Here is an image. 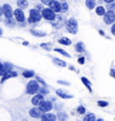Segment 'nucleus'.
Masks as SVG:
<instances>
[{
    "label": "nucleus",
    "mask_w": 115,
    "mask_h": 121,
    "mask_svg": "<svg viewBox=\"0 0 115 121\" xmlns=\"http://www.w3.org/2000/svg\"><path fill=\"white\" fill-rule=\"evenodd\" d=\"M66 22H67V19L63 14H57L54 20L51 21V25L55 29H60L61 27H63L66 24Z\"/></svg>",
    "instance_id": "nucleus-1"
},
{
    "label": "nucleus",
    "mask_w": 115,
    "mask_h": 121,
    "mask_svg": "<svg viewBox=\"0 0 115 121\" xmlns=\"http://www.w3.org/2000/svg\"><path fill=\"white\" fill-rule=\"evenodd\" d=\"M66 28L69 33L71 34H77L78 30V24H77V20L75 18H70L68 19L66 22Z\"/></svg>",
    "instance_id": "nucleus-2"
},
{
    "label": "nucleus",
    "mask_w": 115,
    "mask_h": 121,
    "mask_svg": "<svg viewBox=\"0 0 115 121\" xmlns=\"http://www.w3.org/2000/svg\"><path fill=\"white\" fill-rule=\"evenodd\" d=\"M42 17V14L39 12L37 9H31L30 16H29V22H40Z\"/></svg>",
    "instance_id": "nucleus-3"
},
{
    "label": "nucleus",
    "mask_w": 115,
    "mask_h": 121,
    "mask_svg": "<svg viewBox=\"0 0 115 121\" xmlns=\"http://www.w3.org/2000/svg\"><path fill=\"white\" fill-rule=\"evenodd\" d=\"M27 93L29 94H35L40 90L39 82L37 81H30L27 84Z\"/></svg>",
    "instance_id": "nucleus-4"
},
{
    "label": "nucleus",
    "mask_w": 115,
    "mask_h": 121,
    "mask_svg": "<svg viewBox=\"0 0 115 121\" xmlns=\"http://www.w3.org/2000/svg\"><path fill=\"white\" fill-rule=\"evenodd\" d=\"M41 14H42V17L48 21H52L56 17L55 12L51 8H44L41 12Z\"/></svg>",
    "instance_id": "nucleus-5"
},
{
    "label": "nucleus",
    "mask_w": 115,
    "mask_h": 121,
    "mask_svg": "<svg viewBox=\"0 0 115 121\" xmlns=\"http://www.w3.org/2000/svg\"><path fill=\"white\" fill-rule=\"evenodd\" d=\"M103 21L106 24H111L115 21V13L112 10H108V12L105 13L103 15Z\"/></svg>",
    "instance_id": "nucleus-6"
},
{
    "label": "nucleus",
    "mask_w": 115,
    "mask_h": 121,
    "mask_svg": "<svg viewBox=\"0 0 115 121\" xmlns=\"http://www.w3.org/2000/svg\"><path fill=\"white\" fill-rule=\"evenodd\" d=\"M31 117H35V118H38V117H41L44 112L41 109V108H38V107H35V108H32L30 110L29 112Z\"/></svg>",
    "instance_id": "nucleus-7"
},
{
    "label": "nucleus",
    "mask_w": 115,
    "mask_h": 121,
    "mask_svg": "<svg viewBox=\"0 0 115 121\" xmlns=\"http://www.w3.org/2000/svg\"><path fill=\"white\" fill-rule=\"evenodd\" d=\"M14 15L16 19V21H18L19 22H23L25 20V16H24V13L23 12V10L21 8H18L16 10H14Z\"/></svg>",
    "instance_id": "nucleus-8"
},
{
    "label": "nucleus",
    "mask_w": 115,
    "mask_h": 121,
    "mask_svg": "<svg viewBox=\"0 0 115 121\" xmlns=\"http://www.w3.org/2000/svg\"><path fill=\"white\" fill-rule=\"evenodd\" d=\"M3 13L5 14V16L6 18H11L12 15H13V10H12V7L11 5L8 4H5L3 5Z\"/></svg>",
    "instance_id": "nucleus-9"
},
{
    "label": "nucleus",
    "mask_w": 115,
    "mask_h": 121,
    "mask_svg": "<svg viewBox=\"0 0 115 121\" xmlns=\"http://www.w3.org/2000/svg\"><path fill=\"white\" fill-rule=\"evenodd\" d=\"M12 68H13V65L11 64H8V63H5L2 65V67L0 68V75H4L6 73H8L10 71H12Z\"/></svg>",
    "instance_id": "nucleus-10"
},
{
    "label": "nucleus",
    "mask_w": 115,
    "mask_h": 121,
    "mask_svg": "<svg viewBox=\"0 0 115 121\" xmlns=\"http://www.w3.org/2000/svg\"><path fill=\"white\" fill-rule=\"evenodd\" d=\"M40 108H41V109L42 110L43 112H47V111L51 110L53 106H52V103L51 101H43L42 103L40 105Z\"/></svg>",
    "instance_id": "nucleus-11"
},
{
    "label": "nucleus",
    "mask_w": 115,
    "mask_h": 121,
    "mask_svg": "<svg viewBox=\"0 0 115 121\" xmlns=\"http://www.w3.org/2000/svg\"><path fill=\"white\" fill-rule=\"evenodd\" d=\"M50 8H51L54 12H60V7H61V4L57 0H52L51 4H49Z\"/></svg>",
    "instance_id": "nucleus-12"
},
{
    "label": "nucleus",
    "mask_w": 115,
    "mask_h": 121,
    "mask_svg": "<svg viewBox=\"0 0 115 121\" xmlns=\"http://www.w3.org/2000/svg\"><path fill=\"white\" fill-rule=\"evenodd\" d=\"M44 101V97L42 94H37L32 99V103L33 105H41Z\"/></svg>",
    "instance_id": "nucleus-13"
},
{
    "label": "nucleus",
    "mask_w": 115,
    "mask_h": 121,
    "mask_svg": "<svg viewBox=\"0 0 115 121\" xmlns=\"http://www.w3.org/2000/svg\"><path fill=\"white\" fill-rule=\"evenodd\" d=\"M57 117L52 113H47L43 114L41 116V121H56Z\"/></svg>",
    "instance_id": "nucleus-14"
},
{
    "label": "nucleus",
    "mask_w": 115,
    "mask_h": 121,
    "mask_svg": "<svg viewBox=\"0 0 115 121\" xmlns=\"http://www.w3.org/2000/svg\"><path fill=\"white\" fill-rule=\"evenodd\" d=\"M56 93H57V95H59L60 98H62V99H71V98H73L72 95L67 93L66 91H63V90H61V89L57 90V91H56Z\"/></svg>",
    "instance_id": "nucleus-15"
},
{
    "label": "nucleus",
    "mask_w": 115,
    "mask_h": 121,
    "mask_svg": "<svg viewBox=\"0 0 115 121\" xmlns=\"http://www.w3.org/2000/svg\"><path fill=\"white\" fill-rule=\"evenodd\" d=\"M17 76V73L16 72H14V71H10L8 73H6L5 74L3 75V78H2V80H1V82H4L5 80H7L9 78H12V77H15Z\"/></svg>",
    "instance_id": "nucleus-16"
},
{
    "label": "nucleus",
    "mask_w": 115,
    "mask_h": 121,
    "mask_svg": "<svg viewBox=\"0 0 115 121\" xmlns=\"http://www.w3.org/2000/svg\"><path fill=\"white\" fill-rule=\"evenodd\" d=\"M81 80H82V82H83V83L85 84V86L88 89V91H89L90 92H92V87H91L92 86V83H91V82H90L87 78H85V77H82Z\"/></svg>",
    "instance_id": "nucleus-17"
},
{
    "label": "nucleus",
    "mask_w": 115,
    "mask_h": 121,
    "mask_svg": "<svg viewBox=\"0 0 115 121\" xmlns=\"http://www.w3.org/2000/svg\"><path fill=\"white\" fill-rule=\"evenodd\" d=\"M95 13H96V14L99 15V16H103L106 12H105V8H104L103 6L99 5V6H97V7L95 8Z\"/></svg>",
    "instance_id": "nucleus-18"
},
{
    "label": "nucleus",
    "mask_w": 115,
    "mask_h": 121,
    "mask_svg": "<svg viewBox=\"0 0 115 121\" xmlns=\"http://www.w3.org/2000/svg\"><path fill=\"white\" fill-rule=\"evenodd\" d=\"M95 4H96L95 0H85V5L90 10H92L95 7Z\"/></svg>",
    "instance_id": "nucleus-19"
},
{
    "label": "nucleus",
    "mask_w": 115,
    "mask_h": 121,
    "mask_svg": "<svg viewBox=\"0 0 115 121\" xmlns=\"http://www.w3.org/2000/svg\"><path fill=\"white\" fill-rule=\"evenodd\" d=\"M59 42H60V44H62V45H65V46H69L70 44L72 43L71 39L67 38V37H63V38L60 39H59Z\"/></svg>",
    "instance_id": "nucleus-20"
},
{
    "label": "nucleus",
    "mask_w": 115,
    "mask_h": 121,
    "mask_svg": "<svg viewBox=\"0 0 115 121\" xmlns=\"http://www.w3.org/2000/svg\"><path fill=\"white\" fill-rule=\"evenodd\" d=\"M30 32L33 35V36H36V37H44V36H46V33H45V32L41 31V30H33V29H32V30H31Z\"/></svg>",
    "instance_id": "nucleus-21"
},
{
    "label": "nucleus",
    "mask_w": 115,
    "mask_h": 121,
    "mask_svg": "<svg viewBox=\"0 0 115 121\" xmlns=\"http://www.w3.org/2000/svg\"><path fill=\"white\" fill-rule=\"evenodd\" d=\"M17 5L21 9H25L28 6V1L27 0H18L17 1Z\"/></svg>",
    "instance_id": "nucleus-22"
},
{
    "label": "nucleus",
    "mask_w": 115,
    "mask_h": 121,
    "mask_svg": "<svg viewBox=\"0 0 115 121\" xmlns=\"http://www.w3.org/2000/svg\"><path fill=\"white\" fill-rule=\"evenodd\" d=\"M53 62H54L55 65L62 66V67H66V66H67V63H66L64 60H61L60 58H54V59H53Z\"/></svg>",
    "instance_id": "nucleus-23"
},
{
    "label": "nucleus",
    "mask_w": 115,
    "mask_h": 121,
    "mask_svg": "<svg viewBox=\"0 0 115 121\" xmlns=\"http://www.w3.org/2000/svg\"><path fill=\"white\" fill-rule=\"evenodd\" d=\"M76 50L78 53H83L85 52V46H84V43L83 42H78V43L76 45Z\"/></svg>",
    "instance_id": "nucleus-24"
},
{
    "label": "nucleus",
    "mask_w": 115,
    "mask_h": 121,
    "mask_svg": "<svg viewBox=\"0 0 115 121\" xmlns=\"http://www.w3.org/2000/svg\"><path fill=\"white\" fill-rule=\"evenodd\" d=\"M83 121H95V115L94 113H88Z\"/></svg>",
    "instance_id": "nucleus-25"
},
{
    "label": "nucleus",
    "mask_w": 115,
    "mask_h": 121,
    "mask_svg": "<svg viewBox=\"0 0 115 121\" xmlns=\"http://www.w3.org/2000/svg\"><path fill=\"white\" fill-rule=\"evenodd\" d=\"M68 116L65 112H60L58 114V118L60 121H66L68 119Z\"/></svg>",
    "instance_id": "nucleus-26"
},
{
    "label": "nucleus",
    "mask_w": 115,
    "mask_h": 121,
    "mask_svg": "<svg viewBox=\"0 0 115 121\" xmlns=\"http://www.w3.org/2000/svg\"><path fill=\"white\" fill-rule=\"evenodd\" d=\"M23 75L25 78H31L34 75V72L33 71H30V70H28V71H24V72L23 73Z\"/></svg>",
    "instance_id": "nucleus-27"
},
{
    "label": "nucleus",
    "mask_w": 115,
    "mask_h": 121,
    "mask_svg": "<svg viewBox=\"0 0 115 121\" xmlns=\"http://www.w3.org/2000/svg\"><path fill=\"white\" fill-rule=\"evenodd\" d=\"M68 10V4L66 2H63L61 4V7H60V12L61 13H66Z\"/></svg>",
    "instance_id": "nucleus-28"
},
{
    "label": "nucleus",
    "mask_w": 115,
    "mask_h": 121,
    "mask_svg": "<svg viewBox=\"0 0 115 121\" xmlns=\"http://www.w3.org/2000/svg\"><path fill=\"white\" fill-rule=\"evenodd\" d=\"M54 50H55L56 52H59V53H60V54H62L63 56H67V57H71V56H70V55L68 54V52H66L65 50H63L62 48H55Z\"/></svg>",
    "instance_id": "nucleus-29"
},
{
    "label": "nucleus",
    "mask_w": 115,
    "mask_h": 121,
    "mask_svg": "<svg viewBox=\"0 0 115 121\" xmlns=\"http://www.w3.org/2000/svg\"><path fill=\"white\" fill-rule=\"evenodd\" d=\"M99 107H102V108H104V107H107L109 103L107 102V101H104V100H99L98 102H97Z\"/></svg>",
    "instance_id": "nucleus-30"
},
{
    "label": "nucleus",
    "mask_w": 115,
    "mask_h": 121,
    "mask_svg": "<svg viewBox=\"0 0 115 121\" xmlns=\"http://www.w3.org/2000/svg\"><path fill=\"white\" fill-rule=\"evenodd\" d=\"M77 112H78V114H80V115H83V114H85V108L84 106H82V105H80L78 108H77Z\"/></svg>",
    "instance_id": "nucleus-31"
},
{
    "label": "nucleus",
    "mask_w": 115,
    "mask_h": 121,
    "mask_svg": "<svg viewBox=\"0 0 115 121\" xmlns=\"http://www.w3.org/2000/svg\"><path fill=\"white\" fill-rule=\"evenodd\" d=\"M107 9L108 10H114L115 9V3L113 2V3H110V4H107Z\"/></svg>",
    "instance_id": "nucleus-32"
},
{
    "label": "nucleus",
    "mask_w": 115,
    "mask_h": 121,
    "mask_svg": "<svg viewBox=\"0 0 115 121\" xmlns=\"http://www.w3.org/2000/svg\"><path fill=\"white\" fill-rule=\"evenodd\" d=\"M41 47H42L43 48H45L46 50H51V46H50V44L42 43V44H41Z\"/></svg>",
    "instance_id": "nucleus-33"
},
{
    "label": "nucleus",
    "mask_w": 115,
    "mask_h": 121,
    "mask_svg": "<svg viewBox=\"0 0 115 121\" xmlns=\"http://www.w3.org/2000/svg\"><path fill=\"white\" fill-rule=\"evenodd\" d=\"M85 57H84V56H81V57H79V58H78V63H79V64H80V65H84V64H85Z\"/></svg>",
    "instance_id": "nucleus-34"
},
{
    "label": "nucleus",
    "mask_w": 115,
    "mask_h": 121,
    "mask_svg": "<svg viewBox=\"0 0 115 121\" xmlns=\"http://www.w3.org/2000/svg\"><path fill=\"white\" fill-rule=\"evenodd\" d=\"M41 3L44 4H46V5H49V4H51V2L52 0H41Z\"/></svg>",
    "instance_id": "nucleus-35"
},
{
    "label": "nucleus",
    "mask_w": 115,
    "mask_h": 121,
    "mask_svg": "<svg viewBox=\"0 0 115 121\" xmlns=\"http://www.w3.org/2000/svg\"><path fill=\"white\" fill-rule=\"evenodd\" d=\"M58 83H60V84H64V85H70V83L68 82H65V81H58Z\"/></svg>",
    "instance_id": "nucleus-36"
},
{
    "label": "nucleus",
    "mask_w": 115,
    "mask_h": 121,
    "mask_svg": "<svg viewBox=\"0 0 115 121\" xmlns=\"http://www.w3.org/2000/svg\"><path fill=\"white\" fill-rule=\"evenodd\" d=\"M40 91H41V94H47V93H49V91H48V90H46V89H44V88L41 89V90H40Z\"/></svg>",
    "instance_id": "nucleus-37"
},
{
    "label": "nucleus",
    "mask_w": 115,
    "mask_h": 121,
    "mask_svg": "<svg viewBox=\"0 0 115 121\" xmlns=\"http://www.w3.org/2000/svg\"><path fill=\"white\" fill-rule=\"evenodd\" d=\"M110 74H111V77H113L115 79V69H113V68H111V71H110Z\"/></svg>",
    "instance_id": "nucleus-38"
},
{
    "label": "nucleus",
    "mask_w": 115,
    "mask_h": 121,
    "mask_svg": "<svg viewBox=\"0 0 115 121\" xmlns=\"http://www.w3.org/2000/svg\"><path fill=\"white\" fill-rule=\"evenodd\" d=\"M36 78H37V81H39L40 82H41V83H42L43 85H46V82H44V81H43L42 79H41V78L40 77V76H37Z\"/></svg>",
    "instance_id": "nucleus-39"
},
{
    "label": "nucleus",
    "mask_w": 115,
    "mask_h": 121,
    "mask_svg": "<svg viewBox=\"0 0 115 121\" xmlns=\"http://www.w3.org/2000/svg\"><path fill=\"white\" fill-rule=\"evenodd\" d=\"M111 33H112V35H114L115 36V23H113V25L111 26Z\"/></svg>",
    "instance_id": "nucleus-40"
},
{
    "label": "nucleus",
    "mask_w": 115,
    "mask_h": 121,
    "mask_svg": "<svg viewBox=\"0 0 115 121\" xmlns=\"http://www.w3.org/2000/svg\"><path fill=\"white\" fill-rule=\"evenodd\" d=\"M105 3H107V4H110V3H113L115 0H103Z\"/></svg>",
    "instance_id": "nucleus-41"
},
{
    "label": "nucleus",
    "mask_w": 115,
    "mask_h": 121,
    "mask_svg": "<svg viewBox=\"0 0 115 121\" xmlns=\"http://www.w3.org/2000/svg\"><path fill=\"white\" fill-rule=\"evenodd\" d=\"M99 33L102 35V36H104V31H103V30H99Z\"/></svg>",
    "instance_id": "nucleus-42"
},
{
    "label": "nucleus",
    "mask_w": 115,
    "mask_h": 121,
    "mask_svg": "<svg viewBox=\"0 0 115 121\" xmlns=\"http://www.w3.org/2000/svg\"><path fill=\"white\" fill-rule=\"evenodd\" d=\"M2 14H3V8L0 6V16H1Z\"/></svg>",
    "instance_id": "nucleus-43"
},
{
    "label": "nucleus",
    "mask_w": 115,
    "mask_h": 121,
    "mask_svg": "<svg viewBox=\"0 0 115 121\" xmlns=\"http://www.w3.org/2000/svg\"><path fill=\"white\" fill-rule=\"evenodd\" d=\"M23 45L27 46V45H28V42H27V41H24V42H23Z\"/></svg>",
    "instance_id": "nucleus-44"
},
{
    "label": "nucleus",
    "mask_w": 115,
    "mask_h": 121,
    "mask_svg": "<svg viewBox=\"0 0 115 121\" xmlns=\"http://www.w3.org/2000/svg\"><path fill=\"white\" fill-rule=\"evenodd\" d=\"M69 68H70V69H71V70H75V67H74V66H70Z\"/></svg>",
    "instance_id": "nucleus-45"
},
{
    "label": "nucleus",
    "mask_w": 115,
    "mask_h": 121,
    "mask_svg": "<svg viewBox=\"0 0 115 121\" xmlns=\"http://www.w3.org/2000/svg\"><path fill=\"white\" fill-rule=\"evenodd\" d=\"M96 121H103V119H102V118H99V119H97Z\"/></svg>",
    "instance_id": "nucleus-46"
},
{
    "label": "nucleus",
    "mask_w": 115,
    "mask_h": 121,
    "mask_svg": "<svg viewBox=\"0 0 115 121\" xmlns=\"http://www.w3.org/2000/svg\"><path fill=\"white\" fill-rule=\"evenodd\" d=\"M1 35H2V30L0 29V36H1Z\"/></svg>",
    "instance_id": "nucleus-47"
},
{
    "label": "nucleus",
    "mask_w": 115,
    "mask_h": 121,
    "mask_svg": "<svg viewBox=\"0 0 115 121\" xmlns=\"http://www.w3.org/2000/svg\"><path fill=\"white\" fill-rule=\"evenodd\" d=\"M2 65H2V64H1V63H0V68H1V67H2Z\"/></svg>",
    "instance_id": "nucleus-48"
},
{
    "label": "nucleus",
    "mask_w": 115,
    "mask_h": 121,
    "mask_svg": "<svg viewBox=\"0 0 115 121\" xmlns=\"http://www.w3.org/2000/svg\"><path fill=\"white\" fill-rule=\"evenodd\" d=\"M62 1H66V0H62Z\"/></svg>",
    "instance_id": "nucleus-49"
}]
</instances>
